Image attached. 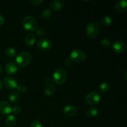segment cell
Masks as SVG:
<instances>
[{
    "instance_id": "6da1fadb",
    "label": "cell",
    "mask_w": 127,
    "mask_h": 127,
    "mask_svg": "<svg viewBox=\"0 0 127 127\" xmlns=\"http://www.w3.org/2000/svg\"><path fill=\"white\" fill-rule=\"evenodd\" d=\"M32 60V56L29 52H21L19 53L16 58V64L21 67L27 66L31 63Z\"/></svg>"
},
{
    "instance_id": "30bf717a",
    "label": "cell",
    "mask_w": 127,
    "mask_h": 127,
    "mask_svg": "<svg viewBox=\"0 0 127 127\" xmlns=\"http://www.w3.org/2000/svg\"><path fill=\"white\" fill-rule=\"evenodd\" d=\"M0 112L3 115H8L12 112L11 104L6 101H2L0 103Z\"/></svg>"
},
{
    "instance_id": "5bb4252c",
    "label": "cell",
    "mask_w": 127,
    "mask_h": 127,
    "mask_svg": "<svg viewBox=\"0 0 127 127\" xmlns=\"http://www.w3.org/2000/svg\"><path fill=\"white\" fill-rule=\"evenodd\" d=\"M115 9L119 12H125L127 9V2L125 0H120L115 2Z\"/></svg>"
},
{
    "instance_id": "4dcf8cb0",
    "label": "cell",
    "mask_w": 127,
    "mask_h": 127,
    "mask_svg": "<svg viewBox=\"0 0 127 127\" xmlns=\"http://www.w3.org/2000/svg\"><path fill=\"white\" fill-rule=\"evenodd\" d=\"M4 22H5L4 18V17L2 16V15L0 14V26L3 25L4 24Z\"/></svg>"
},
{
    "instance_id": "f546056e",
    "label": "cell",
    "mask_w": 127,
    "mask_h": 127,
    "mask_svg": "<svg viewBox=\"0 0 127 127\" xmlns=\"http://www.w3.org/2000/svg\"><path fill=\"white\" fill-rule=\"evenodd\" d=\"M72 63H73V62H72L70 58H67L64 61V64L67 66H69L70 65H71Z\"/></svg>"
},
{
    "instance_id": "7402d4cb",
    "label": "cell",
    "mask_w": 127,
    "mask_h": 127,
    "mask_svg": "<svg viewBox=\"0 0 127 127\" xmlns=\"http://www.w3.org/2000/svg\"><path fill=\"white\" fill-rule=\"evenodd\" d=\"M41 16L43 19H48L52 16V11L50 9H45L42 12Z\"/></svg>"
},
{
    "instance_id": "cb8c5ba5",
    "label": "cell",
    "mask_w": 127,
    "mask_h": 127,
    "mask_svg": "<svg viewBox=\"0 0 127 127\" xmlns=\"http://www.w3.org/2000/svg\"><path fill=\"white\" fill-rule=\"evenodd\" d=\"M100 45L102 47L104 48H107L111 45V43H110V40L107 38H104L100 42Z\"/></svg>"
},
{
    "instance_id": "e0dca14e",
    "label": "cell",
    "mask_w": 127,
    "mask_h": 127,
    "mask_svg": "<svg viewBox=\"0 0 127 127\" xmlns=\"http://www.w3.org/2000/svg\"><path fill=\"white\" fill-rule=\"evenodd\" d=\"M55 91L54 85L53 84H48L44 89V93L47 96H51L53 95Z\"/></svg>"
},
{
    "instance_id": "4fadbf2b",
    "label": "cell",
    "mask_w": 127,
    "mask_h": 127,
    "mask_svg": "<svg viewBox=\"0 0 127 127\" xmlns=\"http://www.w3.org/2000/svg\"><path fill=\"white\" fill-rule=\"evenodd\" d=\"M63 113L66 116L73 117L76 115L77 113V109L73 105H66L63 109Z\"/></svg>"
},
{
    "instance_id": "52a82bcc",
    "label": "cell",
    "mask_w": 127,
    "mask_h": 127,
    "mask_svg": "<svg viewBox=\"0 0 127 127\" xmlns=\"http://www.w3.org/2000/svg\"><path fill=\"white\" fill-rule=\"evenodd\" d=\"M112 48L115 52L117 53H122L127 50V45L123 41L117 40L112 42L111 44Z\"/></svg>"
},
{
    "instance_id": "ffe728a7",
    "label": "cell",
    "mask_w": 127,
    "mask_h": 127,
    "mask_svg": "<svg viewBox=\"0 0 127 127\" xmlns=\"http://www.w3.org/2000/svg\"><path fill=\"white\" fill-rule=\"evenodd\" d=\"M8 98L11 102H16L18 101L19 99V95L17 92L12 91L9 94Z\"/></svg>"
},
{
    "instance_id": "603a6c76",
    "label": "cell",
    "mask_w": 127,
    "mask_h": 127,
    "mask_svg": "<svg viewBox=\"0 0 127 127\" xmlns=\"http://www.w3.org/2000/svg\"><path fill=\"white\" fill-rule=\"evenodd\" d=\"M5 53L7 57H9V58H13L16 55V51L14 48L10 47V48H7L5 51Z\"/></svg>"
},
{
    "instance_id": "484cf974",
    "label": "cell",
    "mask_w": 127,
    "mask_h": 127,
    "mask_svg": "<svg viewBox=\"0 0 127 127\" xmlns=\"http://www.w3.org/2000/svg\"><path fill=\"white\" fill-rule=\"evenodd\" d=\"M22 111V109L19 105H15L12 108V112L15 114H19Z\"/></svg>"
},
{
    "instance_id": "8fae6325",
    "label": "cell",
    "mask_w": 127,
    "mask_h": 127,
    "mask_svg": "<svg viewBox=\"0 0 127 127\" xmlns=\"http://www.w3.org/2000/svg\"><path fill=\"white\" fill-rule=\"evenodd\" d=\"M6 71L9 75L15 74L18 71V66L16 63L13 62H10L7 63L6 66Z\"/></svg>"
},
{
    "instance_id": "d4e9b609",
    "label": "cell",
    "mask_w": 127,
    "mask_h": 127,
    "mask_svg": "<svg viewBox=\"0 0 127 127\" xmlns=\"http://www.w3.org/2000/svg\"><path fill=\"white\" fill-rule=\"evenodd\" d=\"M36 33H37L38 37H43L45 35L46 31L43 28L40 27V28H38L36 30Z\"/></svg>"
},
{
    "instance_id": "2e32d148",
    "label": "cell",
    "mask_w": 127,
    "mask_h": 127,
    "mask_svg": "<svg viewBox=\"0 0 127 127\" xmlns=\"http://www.w3.org/2000/svg\"><path fill=\"white\" fill-rule=\"evenodd\" d=\"M5 124L7 127H14L16 124V118L14 115H9L6 119Z\"/></svg>"
},
{
    "instance_id": "277c9868",
    "label": "cell",
    "mask_w": 127,
    "mask_h": 127,
    "mask_svg": "<svg viewBox=\"0 0 127 127\" xmlns=\"http://www.w3.org/2000/svg\"><path fill=\"white\" fill-rule=\"evenodd\" d=\"M37 24V20L33 16H27L22 21V26L26 31H32L35 30Z\"/></svg>"
},
{
    "instance_id": "5b68a950",
    "label": "cell",
    "mask_w": 127,
    "mask_h": 127,
    "mask_svg": "<svg viewBox=\"0 0 127 127\" xmlns=\"http://www.w3.org/2000/svg\"><path fill=\"white\" fill-rule=\"evenodd\" d=\"M101 99L100 94L97 91H93L86 96V102L89 105H95L99 104Z\"/></svg>"
},
{
    "instance_id": "1f68e13d",
    "label": "cell",
    "mask_w": 127,
    "mask_h": 127,
    "mask_svg": "<svg viewBox=\"0 0 127 127\" xmlns=\"http://www.w3.org/2000/svg\"><path fill=\"white\" fill-rule=\"evenodd\" d=\"M2 72H3V67L0 64V74H2Z\"/></svg>"
},
{
    "instance_id": "83f0119b",
    "label": "cell",
    "mask_w": 127,
    "mask_h": 127,
    "mask_svg": "<svg viewBox=\"0 0 127 127\" xmlns=\"http://www.w3.org/2000/svg\"><path fill=\"white\" fill-rule=\"evenodd\" d=\"M31 127H43L42 124L38 120H35L31 124Z\"/></svg>"
},
{
    "instance_id": "f1b7e54d",
    "label": "cell",
    "mask_w": 127,
    "mask_h": 127,
    "mask_svg": "<svg viewBox=\"0 0 127 127\" xmlns=\"http://www.w3.org/2000/svg\"><path fill=\"white\" fill-rule=\"evenodd\" d=\"M44 2L43 0H31V3L33 6H39Z\"/></svg>"
},
{
    "instance_id": "4316f807",
    "label": "cell",
    "mask_w": 127,
    "mask_h": 127,
    "mask_svg": "<svg viewBox=\"0 0 127 127\" xmlns=\"http://www.w3.org/2000/svg\"><path fill=\"white\" fill-rule=\"evenodd\" d=\"M17 89L20 93H25L27 91L26 87L24 85H22V84H20V85L17 86Z\"/></svg>"
},
{
    "instance_id": "d6986e66",
    "label": "cell",
    "mask_w": 127,
    "mask_h": 127,
    "mask_svg": "<svg viewBox=\"0 0 127 127\" xmlns=\"http://www.w3.org/2000/svg\"><path fill=\"white\" fill-rule=\"evenodd\" d=\"M112 23V19L110 16H105L100 20V24L104 27H108Z\"/></svg>"
},
{
    "instance_id": "ac0fdd59",
    "label": "cell",
    "mask_w": 127,
    "mask_h": 127,
    "mask_svg": "<svg viewBox=\"0 0 127 127\" xmlns=\"http://www.w3.org/2000/svg\"><path fill=\"white\" fill-rule=\"evenodd\" d=\"M99 114V110L97 107H91L89 108L86 110V115L89 117H94L97 116Z\"/></svg>"
},
{
    "instance_id": "ba28073f",
    "label": "cell",
    "mask_w": 127,
    "mask_h": 127,
    "mask_svg": "<svg viewBox=\"0 0 127 127\" xmlns=\"http://www.w3.org/2000/svg\"><path fill=\"white\" fill-rule=\"evenodd\" d=\"M3 84L5 88L9 90L14 89L17 88V82L16 79L12 77H6L3 80Z\"/></svg>"
},
{
    "instance_id": "7c38bea8",
    "label": "cell",
    "mask_w": 127,
    "mask_h": 127,
    "mask_svg": "<svg viewBox=\"0 0 127 127\" xmlns=\"http://www.w3.org/2000/svg\"><path fill=\"white\" fill-rule=\"evenodd\" d=\"M64 2L62 0H53L51 1V8L55 11H60L64 7Z\"/></svg>"
},
{
    "instance_id": "8992f818",
    "label": "cell",
    "mask_w": 127,
    "mask_h": 127,
    "mask_svg": "<svg viewBox=\"0 0 127 127\" xmlns=\"http://www.w3.org/2000/svg\"><path fill=\"white\" fill-rule=\"evenodd\" d=\"M70 58L72 62H81L85 60L86 58V54L85 52L79 49H74L71 52Z\"/></svg>"
},
{
    "instance_id": "9c48e42d",
    "label": "cell",
    "mask_w": 127,
    "mask_h": 127,
    "mask_svg": "<svg viewBox=\"0 0 127 127\" xmlns=\"http://www.w3.org/2000/svg\"><path fill=\"white\" fill-rule=\"evenodd\" d=\"M37 46L40 50H48L52 47V43L48 38H42L37 42Z\"/></svg>"
},
{
    "instance_id": "9a60e30c",
    "label": "cell",
    "mask_w": 127,
    "mask_h": 127,
    "mask_svg": "<svg viewBox=\"0 0 127 127\" xmlns=\"http://www.w3.org/2000/svg\"><path fill=\"white\" fill-rule=\"evenodd\" d=\"M25 42L27 46H33L36 42V37L33 33H30L27 35L25 38Z\"/></svg>"
},
{
    "instance_id": "7a4b0ae2",
    "label": "cell",
    "mask_w": 127,
    "mask_h": 127,
    "mask_svg": "<svg viewBox=\"0 0 127 127\" xmlns=\"http://www.w3.org/2000/svg\"><path fill=\"white\" fill-rule=\"evenodd\" d=\"M100 31L99 24L96 22H91L88 24L86 27V35L90 38H95L97 37Z\"/></svg>"
},
{
    "instance_id": "3957f363",
    "label": "cell",
    "mask_w": 127,
    "mask_h": 127,
    "mask_svg": "<svg viewBox=\"0 0 127 127\" xmlns=\"http://www.w3.org/2000/svg\"><path fill=\"white\" fill-rule=\"evenodd\" d=\"M68 78V74L65 69L58 68L56 69L53 74V81L55 84L61 85L65 83Z\"/></svg>"
},
{
    "instance_id": "d6a6232c",
    "label": "cell",
    "mask_w": 127,
    "mask_h": 127,
    "mask_svg": "<svg viewBox=\"0 0 127 127\" xmlns=\"http://www.w3.org/2000/svg\"><path fill=\"white\" fill-rule=\"evenodd\" d=\"M2 81L0 80V91L2 89Z\"/></svg>"
},
{
    "instance_id": "44dd1931",
    "label": "cell",
    "mask_w": 127,
    "mask_h": 127,
    "mask_svg": "<svg viewBox=\"0 0 127 127\" xmlns=\"http://www.w3.org/2000/svg\"><path fill=\"white\" fill-rule=\"evenodd\" d=\"M110 86L107 82H104L99 86V91L102 93H107L110 90Z\"/></svg>"
}]
</instances>
